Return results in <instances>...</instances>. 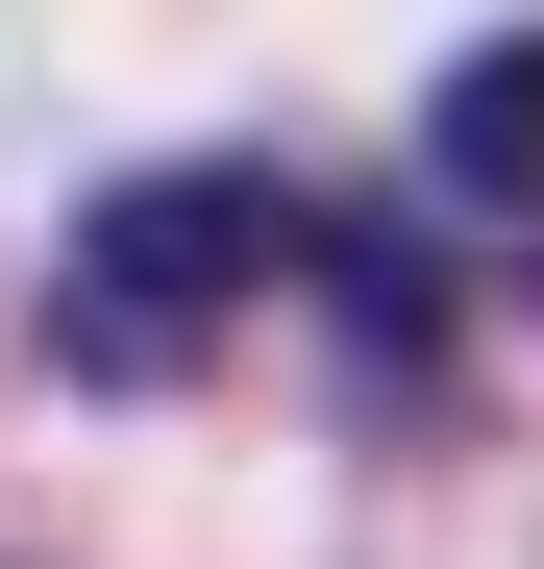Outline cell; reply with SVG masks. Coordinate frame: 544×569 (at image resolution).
Listing matches in <instances>:
<instances>
[{"instance_id":"obj_1","label":"cell","mask_w":544,"mask_h":569,"mask_svg":"<svg viewBox=\"0 0 544 569\" xmlns=\"http://www.w3.org/2000/svg\"><path fill=\"white\" fill-rule=\"evenodd\" d=\"M272 272H322V199H298V173H223V149L199 173H124V199L74 223V272H50V371H74V397H173Z\"/></svg>"},{"instance_id":"obj_3","label":"cell","mask_w":544,"mask_h":569,"mask_svg":"<svg viewBox=\"0 0 544 569\" xmlns=\"http://www.w3.org/2000/svg\"><path fill=\"white\" fill-rule=\"evenodd\" d=\"M298 298L372 347V397H445V272H421L396 223H346V199H322V272H298Z\"/></svg>"},{"instance_id":"obj_2","label":"cell","mask_w":544,"mask_h":569,"mask_svg":"<svg viewBox=\"0 0 544 569\" xmlns=\"http://www.w3.org/2000/svg\"><path fill=\"white\" fill-rule=\"evenodd\" d=\"M421 199H445V223H544V26H495V50L421 100Z\"/></svg>"}]
</instances>
